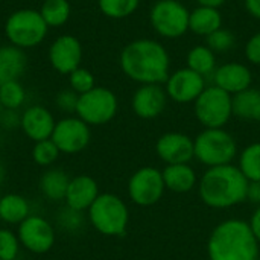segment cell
I'll return each mask as SVG.
<instances>
[{
    "label": "cell",
    "instance_id": "1",
    "mask_svg": "<svg viewBox=\"0 0 260 260\" xmlns=\"http://www.w3.org/2000/svg\"><path fill=\"white\" fill-rule=\"evenodd\" d=\"M122 72L134 82L165 84L171 75V56L161 43L139 38L128 43L119 56Z\"/></svg>",
    "mask_w": 260,
    "mask_h": 260
},
{
    "label": "cell",
    "instance_id": "2",
    "mask_svg": "<svg viewBox=\"0 0 260 260\" xmlns=\"http://www.w3.org/2000/svg\"><path fill=\"white\" fill-rule=\"evenodd\" d=\"M250 181L235 165L209 168L200 180L201 201L212 209H230L247 201Z\"/></svg>",
    "mask_w": 260,
    "mask_h": 260
},
{
    "label": "cell",
    "instance_id": "3",
    "mask_svg": "<svg viewBox=\"0 0 260 260\" xmlns=\"http://www.w3.org/2000/svg\"><path fill=\"white\" fill-rule=\"evenodd\" d=\"M259 245L247 221L225 219L210 233L207 254L210 260H257Z\"/></svg>",
    "mask_w": 260,
    "mask_h": 260
},
{
    "label": "cell",
    "instance_id": "4",
    "mask_svg": "<svg viewBox=\"0 0 260 260\" xmlns=\"http://www.w3.org/2000/svg\"><path fill=\"white\" fill-rule=\"evenodd\" d=\"M195 158L207 168L233 165L238 155L236 139L224 128H204L195 139Z\"/></svg>",
    "mask_w": 260,
    "mask_h": 260
},
{
    "label": "cell",
    "instance_id": "5",
    "mask_svg": "<svg viewBox=\"0 0 260 260\" xmlns=\"http://www.w3.org/2000/svg\"><path fill=\"white\" fill-rule=\"evenodd\" d=\"M88 212L90 224L104 236H122L129 222L125 201L114 193H101Z\"/></svg>",
    "mask_w": 260,
    "mask_h": 260
},
{
    "label": "cell",
    "instance_id": "6",
    "mask_svg": "<svg viewBox=\"0 0 260 260\" xmlns=\"http://www.w3.org/2000/svg\"><path fill=\"white\" fill-rule=\"evenodd\" d=\"M47 30L49 26L43 20L40 11L29 8L14 11L5 23V35L9 44L23 50L41 44Z\"/></svg>",
    "mask_w": 260,
    "mask_h": 260
},
{
    "label": "cell",
    "instance_id": "7",
    "mask_svg": "<svg viewBox=\"0 0 260 260\" xmlns=\"http://www.w3.org/2000/svg\"><path fill=\"white\" fill-rule=\"evenodd\" d=\"M193 113L204 128H224L233 116L232 94L216 85L206 87L193 102Z\"/></svg>",
    "mask_w": 260,
    "mask_h": 260
},
{
    "label": "cell",
    "instance_id": "8",
    "mask_svg": "<svg viewBox=\"0 0 260 260\" xmlns=\"http://www.w3.org/2000/svg\"><path fill=\"white\" fill-rule=\"evenodd\" d=\"M189 14L180 0H157L149 11V23L160 37L175 40L189 30Z\"/></svg>",
    "mask_w": 260,
    "mask_h": 260
},
{
    "label": "cell",
    "instance_id": "9",
    "mask_svg": "<svg viewBox=\"0 0 260 260\" xmlns=\"http://www.w3.org/2000/svg\"><path fill=\"white\" fill-rule=\"evenodd\" d=\"M117 96L107 87H94L90 91L79 94L76 116L87 125L99 126L111 122L117 114Z\"/></svg>",
    "mask_w": 260,
    "mask_h": 260
},
{
    "label": "cell",
    "instance_id": "10",
    "mask_svg": "<svg viewBox=\"0 0 260 260\" xmlns=\"http://www.w3.org/2000/svg\"><path fill=\"white\" fill-rule=\"evenodd\" d=\"M166 190L163 174L160 169L145 166L136 171L128 181V195L131 201L140 207H151L157 204Z\"/></svg>",
    "mask_w": 260,
    "mask_h": 260
},
{
    "label": "cell",
    "instance_id": "11",
    "mask_svg": "<svg viewBox=\"0 0 260 260\" xmlns=\"http://www.w3.org/2000/svg\"><path fill=\"white\" fill-rule=\"evenodd\" d=\"M52 142L62 154H78L84 151L91 139L90 125L76 117H64L55 123Z\"/></svg>",
    "mask_w": 260,
    "mask_h": 260
},
{
    "label": "cell",
    "instance_id": "12",
    "mask_svg": "<svg viewBox=\"0 0 260 260\" xmlns=\"http://www.w3.org/2000/svg\"><path fill=\"white\" fill-rule=\"evenodd\" d=\"M17 236L20 244L34 254H44L55 244L53 227L47 222V219L38 215H29L21 224H18Z\"/></svg>",
    "mask_w": 260,
    "mask_h": 260
},
{
    "label": "cell",
    "instance_id": "13",
    "mask_svg": "<svg viewBox=\"0 0 260 260\" xmlns=\"http://www.w3.org/2000/svg\"><path fill=\"white\" fill-rule=\"evenodd\" d=\"M206 88V78L190 70L189 67L178 69L169 75L165 82V90L169 99L177 104L195 102Z\"/></svg>",
    "mask_w": 260,
    "mask_h": 260
},
{
    "label": "cell",
    "instance_id": "14",
    "mask_svg": "<svg viewBox=\"0 0 260 260\" xmlns=\"http://www.w3.org/2000/svg\"><path fill=\"white\" fill-rule=\"evenodd\" d=\"M82 61V44L73 35L58 37L49 47V62L61 75H70Z\"/></svg>",
    "mask_w": 260,
    "mask_h": 260
},
{
    "label": "cell",
    "instance_id": "15",
    "mask_svg": "<svg viewBox=\"0 0 260 260\" xmlns=\"http://www.w3.org/2000/svg\"><path fill=\"white\" fill-rule=\"evenodd\" d=\"M158 158L166 165H183L195 158L193 139L183 133H166L155 143Z\"/></svg>",
    "mask_w": 260,
    "mask_h": 260
},
{
    "label": "cell",
    "instance_id": "16",
    "mask_svg": "<svg viewBox=\"0 0 260 260\" xmlns=\"http://www.w3.org/2000/svg\"><path fill=\"white\" fill-rule=\"evenodd\" d=\"M168 99L166 90L160 84H145L134 91L131 107L137 117L151 120L165 111Z\"/></svg>",
    "mask_w": 260,
    "mask_h": 260
},
{
    "label": "cell",
    "instance_id": "17",
    "mask_svg": "<svg viewBox=\"0 0 260 260\" xmlns=\"http://www.w3.org/2000/svg\"><path fill=\"white\" fill-rule=\"evenodd\" d=\"M213 76V85L235 96L251 87L253 75L251 70L242 62H227L216 67Z\"/></svg>",
    "mask_w": 260,
    "mask_h": 260
},
{
    "label": "cell",
    "instance_id": "18",
    "mask_svg": "<svg viewBox=\"0 0 260 260\" xmlns=\"http://www.w3.org/2000/svg\"><path fill=\"white\" fill-rule=\"evenodd\" d=\"M55 123L56 122L47 108L41 105H32L23 111L20 128L23 129L27 139L37 143L52 137Z\"/></svg>",
    "mask_w": 260,
    "mask_h": 260
},
{
    "label": "cell",
    "instance_id": "19",
    "mask_svg": "<svg viewBox=\"0 0 260 260\" xmlns=\"http://www.w3.org/2000/svg\"><path fill=\"white\" fill-rule=\"evenodd\" d=\"M99 195V186L94 178L90 175H78L70 180L64 201L67 207L76 212H84L91 207Z\"/></svg>",
    "mask_w": 260,
    "mask_h": 260
},
{
    "label": "cell",
    "instance_id": "20",
    "mask_svg": "<svg viewBox=\"0 0 260 260\" xmlns=\"http://www.w3.org/2000/svg\"><path fill=\"white\" fill-rule=\"evenodd\" d=\"M161 174H163V181H165L166 189L175 193H187L198 183L197 172L189 163L166 165Z\"/></svg>",
    "mask_w": 260,
    "mask_h": 260
},
{
    "label": "cell",
    "instance_id": "21",
    "mask_svg": "<svg viewBox=\"0 0 260 260\" xmlns=\"http://www.w3.org/2000/svg\"><path fill=\"white\" fill-rule=\"evenodd\" d=\"M26 53L12 44L0 46V85L18 81L26 70Z\"/></svg>",
    "mask_w": 260,
    "mask_h": 260
},
{
    "label": "cell",
    "instance_id": "22",
    "mask_svg": "<svg viewBox=\"0 0 260 260\" xmlns=\"http://www.w3.org/2000/svg\"><path fill=\"white\" fill-rule=\"evenodd\" d=\"M222 27V15L219 9L209 6H197L189 14V30L197 35L209 37L215 30Z\"/></svg>",
    "mask_w": 260,
    "mask_h": 260
},
{
    "label": "cell",
    "instance_id": "23",
    "mask_svg": "<svg viewBox=\"0 0 260 260\" xmlns=\"http://www.w3.org/2000/svg\"><path fill=\"white\" fill-rule=\"evenodd\" d=\"M233 116L245 122H260V90L247 88L232 96Z\"/></svg>",
    "mask_w": 260,
    "mask_h": 260
},
{
    "label": "cell",
    "instance_id": "24",
    "mask_svg": "<svg viewBox=\"0 0 260 260\" xmlns=\"http://www.w3.org/2000/svg\"><path fill=\"white\" fill-rule=\"evenodd\" d=\"M70 180L72 178L62 169H47L40 178V190L49 201H61L66 198Z\"/></svg>",
    "mask_w": 260,
    "mask_h": 260
},
{
    "label": "cell",
    "instance_id": "25",
    "mask_svg": "<svg viewBox=\"0 0 260 260\" xmlns=\"http://www.w3.org/2000/svg\"><path fill=\"white\" fill-rule=\"evenodd\" d=\"M29 203L18 193L0 197V219L6 224H21L29 216Z\"/></svg>",
    "mask_w": 260,
    "mask_h": 260
},
{
    "label": "cell",
    "instance_id": "26",
    "mask_svg": "<svg viewBox=\"0 0 260 260\" xmlns=\"http://www.w3.org/2000/svg\"><path fill=\"white\" fill-rule=\"evenodd\" d=\"M186 64L190 70L207 78L216 70V56L207 46H193L186 56Z\"/></svg>",
    "mask_w": 260,
    "mask_h": 260
},
{
    "label": "cell",
    "instance_id": "27",
    "mask_svg": "<svg viewBox=\"0 0 260 260\" xmlns=\"http://www.w3.org/2000/svg\"><path fill=\"white\" fill-rule=\"evenodd\" d=\"M40 14L49 27H59L69 21L72 6L69 0H44L40 8Z\"/></svg>",
    "mask_w": 260,
    "mask_h": 260
},
{
    "label": "cell",
    "instance_id": "28",
    "mask_svg": "<svg viewBox=\"0 0 260 260\" xmlns=\"http://www.w3.org/2000/svg\"><path fill=\"white\" fill-rule=\"evenodd\" d=\"M238 168L250 183H260V142L242 149Z\"/></svg>",
    "mask_w": 260,
    "mask_h": 260
},
{
    "label": "cell",
    "instance_id": "29",
    "mask_svg": "<svg viewBox=\"0 0 260 260\" xmlns=\"http://www.w3.org/2000/svg\"><path fill=\"white\" fill-rule=\"evenodd\" d=\"M98 5L105 17L113 20H122L137 11L140 0H98Z\"/></svg>",
    "mask_w": 260,
    "mask_h": 260
},
{
    "label": "cell",
    "instance_id": "30",
    "mask_svg": "<svg viewBox=\"0 0 260 260\" xmlns=\"http://www.w3.org/2000/svg\"><path fill=\"white\" fill-rule=\"evenodd\" d=\"M26 99V91L18 81L0 85V102L3 110H18Z\"/></svg>",
    "mask_w": 260,
    "mask_h": 260
},
{
    "label": "cell",
    "instance_id": "31",
    "mask_svg": "<svg viewBox=\"0 0 260 260\" xmlns=\"http://www.w3.org/2000/svg\"><path fill=\"white\" fill-rule=\"evenodd\" d=\"M59 154L61 152L52 139L37 142L32 148V158L38 166H52L58 160Z\"/></svg>",
    "mask_w": 260,
    "mask_h": 260
},
{
    "label": "cell",
    "instance_id": "32",
    "mask_svg": "<svg viewBox=\"0 0 260 260\" xmlns=\"http://www.w3.org/2000/svg\"><path fill=\"white\" fill-rule=\"evenodd\" d=\"M236 44V37L230 29L225 27H219L218 30H215L213 34H210L209 37H206V46L209 49H212L215 53H224L233 49V46Z\"/></svg>",
    "mask_w": 260,
    "mask_h": 260
},
{
    "label": "cell",
    "instance_id": "33",
    "mask_svg": "<svg viewBox=\"0 0 260 260\" xmlns=\"http://www.w3.org/2000/svg\"><path fill=\"white\" fill-rule=\"evenodd\" d=\"M69 82H70V88L78 94H84L96 87V79L93 73L84 67H78L75 72H72L69 75Z\"/></svg>",
    "mask_w": 260,
    "mask_h": 260
},
{
    "label": "cell",
    "instance_id": "34",
    "mask_svg": "<svg viewBox=\"0 0 260 260\" xmlns=\"http://www.w3.org/2000/svg\"><path fill=\"white\" fill-rule=\"evenodd\" d=\"M20 241L15 233L8 229H0V259L15 260L20 251Z\"/></svg>",
    "mask_w": 260,
    "mask_h": 260
},
{
    "label": "cell",
    "instance_id": "35",
    "mask_svg": "<svg viewBox=\"0 0 260 260\" xmlns=\"http://www.w3.org/2000/svg\"><path fill=\"white\" fill-rule=\"evenodd\" d=\"M58 222L61 224L62 229H66L69 232H75V230H78L84 224L82 212H76V210H73V209L66 206V209L58 216Z\"/></svg>",
    "mask_w": 260,
    "mask_h": 260
},
{
    "label": "cell",
    "instance_id": "36",
    "mask_svg": "<svg viewBox=\"0 0 260 260\" xmlns=\"http://www.w3.org/2000/svg\"><path fill=\"white\" fill-rule=\"evenodd\" d=\"M78 99H79V94L75 93L72 88L62 90V91H59V93L56 94V105H58V108H61L62 111L72 113V111H76Z\"/></svg>",
    "mask_w": 260,
    "mask_h": 260
},
{
    "label": "cell",
    "instance_id": "37",
    "mask_svg": "<svg viewBox=\"0 0 260 260\" xmlns=\"http://www.w3.org/2000/svg\"><path fill=\"white\" fill-rule=\"evenodd\" d=\"M245 58L248 62L260 66V32L251 35V38L245 44Z\"/></svg>",
    "mask_w": 260,
    "mask_h": 260
},
{
    "label": "cell",
    "instance_id": "38",
    "mask_svg": "<svg viewBox=\"0 0 260 260\" xmlns=\"http://www.w3.org/2000/svg\"><path fill=\"white\" fill-rule=\"evenodd\" d=\"M0 122L5 128H15L20 126L21 116L17 114V110H3L0 116Z\"/></svg>",
    "mask_w": 260,
    "mask_h": 260
},
{
    "label": "cell",
    "instance_id": "39",
    "mask_svg": "<svg viewBox=\"0 0 260 260\" xmlns=\"http://www.w3.org/2000/svg\"><path fill=\"white\" fill-rule=\"evenodd\" d=\"M248 224H250V227H251L253 235L256 236L257 242L260 244V206L254 210V213H253V216H251V219H250Z\"/></svg>",
    "mask_w": 260,
    "mask_h": 260
},
{
    "label": "cell",
    "instance_id": "40",
    "mask_svg": "<svg viewBox=\"0 0 260 260\" xmlns=\"http://www.w3.org/2000/svg\"><path fill=\"white\" fill-rule=\"evenodd\" d=\"M247 200H250L251 203H256L260 206V183H250Z\"/></svg>",
    "mask_w": 260,
    "mask_h": 260
},
{
    "label": "cell",
    "instance_id": "41",
    "mask_svg": "<svg viewBox=\"0 0 260 260\" xmlns=\"http://www.w3.org/2000/svg\"><path fill=\"white\" fill-rule=\"evenodd\" d=\"M244 3L248 14L260 20V0H244Z\"/></svg>",
    "mask_w": 260,
    "mask_h": 260
},
{
    "label": "cell",
    "instance_id": "42",
    "mask_svg": "<svg viewBox=\"0 0 260 260\" xmlns=\"http://www.w3.org/2000/svg\"><path fill=\"white\" fill-rule=\"evenodd\" d=\"M197 3L200 6H209V8H216L219 9L222 5L227 3V0H197Z\"/></svg>",
    "mask_w": 260,
    "mask_h": 260
},
{
    "label": "cell",
    "instance_id": "43",
    "mask_svg": "<svg viewBox=\"0 0 260 260\" xmlns=\"http://www.w3.org/2000/svg\"><path fill=\"white\" fill-rule=\"evenodd\" d=\"M5 175H6V172H5V166L0 163V186L3 184V181H5Z\"/></svg>",
    "mask_w": 260,
    "mask_h": 260
},
{
    "label": "cell",
    "instance_id": "44",
    "mask_svg": "<svg viewBox=\"0 0 260 260\" xmlns=\"http://www.w3.org/2000/svg\"><path fill=\"white\" fill-rule=\"evenodd\" d=\"M2 113H3V107H2V102H0V116H2Z\"/></svg>",
    "mask_w": 260,
    "mask_h": 260
},
{
    "label": "cell",
    "instance_id": "45",
    "mask_svg": "<svg viewBox=\"0 0 260 260\" xmlns=\"http://www.w3.org/2000/svg\"><path fill=\"white\" fill-rule=\"evenodd\" d=\"M0 260H2V259H0Z\"/></svg>",
    "mask_w": 260,
    "mask_h": 260
}]
</instances>
